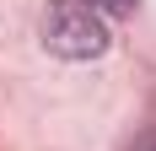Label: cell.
<instances>
[{
  "label": "cell",
  "mask_w": 156,
  "mask_h": 151,
  "mask_svg": "<svg viewBox=\"0 0 156 151\" xmlns=\"http://www.w3.org/2000/svg\"><path fill=\"white\" fill-rule=\"evenodd\" d=\"M43 43L59 60H97L108 49V22L86 0H48L43 6Z\"/></svg>",
  "instance_id": "cell-1"
},
{
  "label": "cell",
  "mask_w": 156,
  "mask_h": 151,
  "mask_svg": "<svg viewBox=\"0 0 156 151\" xmlns=\"http://www.w3.org/2000/svg\"><path fill=\"white\" fill-rule=\"evenodd\" d=\"M97 16H124V11H135V0H86Z\"/></svg>",
  "instance_id": "cell-2"
},
{
  "label": "cell",
  "mask_w": 156,
  "mask_h": 151,
  "mask_svg": "<svg viewBox=\"0 0 156 151\" xmlns=\"http://www.w3.org/2000/svg\"><path fill=\"white\" fill-rule=\"evenodd\" d=\"M129 151H156V130H145V135H135V146Z\"/></svg>",
  "instance_id": "cell-3"
}]
</instances>
